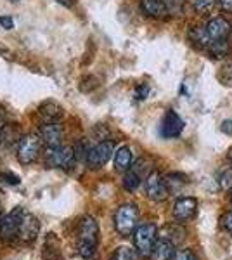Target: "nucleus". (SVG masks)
<instances>
[{
	"mask_svg": "<svg viewBox=\"0 0 232 260\" xmlns=\"http://www.w3.org/2000/svg\"><path fill=\"white\" fill-rule=\"evenodd\" d=\"M196 210H197V203L194 198H180L175 201L174 205V217L177 220L184 222V220H189L196 215Z\"/></svg>",
	"mask_w": 232,
	"mask_h": 260,
	"instance_id": "nucleus-12",
	"label": "nucleus"
},
{
	"mask_svg": "<svg viewBox=\"0 0 232 260\" xmlns=\"http://www.w3.org/2000/svg\"><path fill=\"white\" fill-rule=\"evenodd\" d=\"M230 201H232V198H230Z\"/></svg>",
	"mask_w": 232,
	"mask_h": 260,
	"instance_id": "nucleus-37",
	"label": "nucleus"
},
{
	"mask_svg": "<svg viewBox=\"0 0 232 260\" xmlns=\"http://www.w3.org/2000/svg\"><path fill=\"white\" fill-rule=\"evenodd\" d=\"M59 4H62V6H73L75 0H57Z\"/></svg>",
	"mask_w": 232,
	"mask_h": 260,
	"instance_id": "nucleus-34",
	"label": "nucleus"
},
{
	"mask_svg": "<svg viewBox=\"0 0 232 260\" xmlns=\"http://www.w3.org/2000/svg\"><path fill=\"white\" fill-rule=\"evenodd\" d=\"M0 26L6 28V30H12L14 28V21L11 16H0Z\"/></svg>",
	"mask_w": 232,
	"mask_h": 260,
	"instance_id": "nucleus-29",
	"label": "nucleus"
},
{
	"mask_svg": "<svg viewBox=\"0 0 232 260\" xmlns=\"http://www.w3.org/2000/svg\"><path fill=\"white\" fill-rule=\"evenodd\" d=\"M229 158H230V161H232V149L229 151Z\"/></svg>",
	"mask_w": 232,
	"mask_h": 260,
	"instance_id": "nucleus-35",
	"label": "nucleus"
},
{
	"mask_svg": "<svg viewBox=\"0 0 232 260\" xmlns=\"http://www.w3.org/2000/svg\"><path fill=\"white\" fill-rule=\"evenodd\" d=\"M113 153H115V144L111 141H101L97 142L94 148L87 151L85 160L90 169H101V167H104L109 161Z\"/></svg>",
	"mask_w": 232,
	"mask_h": 260,
	"instance_id": "nucleus-6",
	"label": "nucleus"
},
{
	"mask_svg": "<svg viewBox=\"0 0 232 260\" xmlns=\"http://www.w3.org/2000/svg\"><path fill=\"white\" fill-rule=\"evenodd\" d=\"M172 260H197V258L191 250H180L174 255V258Z\"/></svg>",
	"mask_w": 232,
	"mask_h": 260,
	"instance_id": "nucleus-28",
	"label": "nucleus"
},
{
	"mask_svg": "<svg viewBox=\"0 0 232 260\" xmlns=\"http://www.w3.org/2000/svg\"><path fill=\"white\" fill-rule=\"evenodd\" d=\"M220 186L223 187V189H229V187H232V170H225L222 172L220 175Z\"/></svg>",
	"mask_w": 232,
	"mask_h": 260,
	"instance_id": "nucleus-26",
	"label": "nucleus"
},
{
	"mask_svg": "<svg viewBox=\"0 0 232 260\" xmlns=\"http://www.w3.org/2000/svg\"><path fill=\"white\" fill-rule=\"evenodd\" d=\"M11 2H18V0H11Z\"/></svg>",
	"mask_w": 232,
	"mask_h": 260,
	"instance_id": "nucleus-36",
	"label": "nucleus"
},
{
	"mask_svg": "<svg viewBox=\"0 0 232 260\" xmlns=\"http://www.w3.org/2000/svg\"><path fill=\"white\" fill-rule=\"evenodd\" d=\"M142 9L151 18H164L168 14L164 0H142Z\"/></svg>",
	"mask_w": 232,
	"mask_h": 260,
	"instance_id": "nucleus-17",
	"label": "nucleus"
},
{
	"mask_svg": "<svg viewBox=\"0 0 232 260\" xmlns=\"http://www.w3.org/2000/svg\"><path fill=\"white\" fill-rule=\"evenodd\" d=\"M206 50H208L212 57H223V56H227L229 45H227L225 40H212Z\"/></svg>",
	"mask_w": 232,
	"mask_h": 260,
	"instance_id": "nucleus-21",
	"label": "nucleus"
},
{
	"mask_svg": "<svg viewBox=\"0 0 232 260\" xmlns=\"http://www.w3.org/2000/svg\"><path fill=\"white\" fill-rule=\"evenodd\" d=\"M7 125V118H6V111L0 108V130H2L4 127Z\"/></svg>",
	"mask_w": 232,
	"mask_h": 260,
	"instance_id": "nucleus-33",
	"label": "nucleus"
},
{
	"mask_svg": "<svg viewBox=\"0 0 232 260\" xmlns=\"http://www.w3.org/2000/svg\"><path fill=\"white\" fill-rule=\"evenodd\" d=\"M0 132H2V130H0Z\"/></svg>",
	"mask_w": 232,
	"mask_h": 260,
	"instance_id": "nucleus-38",
	"label": "nucleus"
},
{
	"mask_svg": "<svg viewBox=\"0 0 232 260\" xmlns=\"http://www.w3.org/2000/svg\"><path fill=\"white\" fill-rule=\"evenodd\" d=\"M142 165H144V161H137L136 167L130 170H126L125 177H123V187L126 191H136L139 186H141V180H142Z\"/></svg>",
	"mask_w": 232,
	"mask_h": 260,
	"instance_id": "nucleus-16",
	"label": "nucleus"
},
{
	"mask_svg": "<svg viewBox=\"0 0 232 260\" xmlns=\"http://www.w3.org/2000/svg\"><path fill=\"white\" fill-rule=\"evenodd\" d=\"M139 224V210L136 205H121L115 213V228L121 236H130L136 233Z\"/></svg>",
	"mask_w": 232,
	"mask_h": 260,
	"instance_id": "nucleus-2",
	"label": "nucleus"
},
{
	"mask_svg": "<svg viewBox=\"0 0 232 260\" xmlns=\"http://www.w3.org/2000/svg\"><path fill=\"white\" fill-rule=\"evenodd\" d=\"M164 4H167V7H168V12H175V14H179V12L182 11L184 0H164Z\"/></svg>",
	"mask_w": 232,
	"mask_h": 260,
	"instance_id": "nucleus-25",
	"label": "nucleus"
},
{
	"mask_svg": "<svg viewBox=\"0 0 232 260\" xmlns=\"http://www.w3.org/2000/svg\"><path fill=\"white\" fill-rule=\"evenodd\" d=\"M75 158H77V153H75L73 148H68V146L47 148V153H45V163L52 169L68 170L73 167Z\"/></svg>",
	"mask_w": 232,
	"mask_h": 260,
	"instance_id": "nucleus-4",
	"label": "nucleus"
},
{
	"mask_svg": "<svg viewBox=\"0 0 232 260\" xmlns=\"http://www.w3.org/2000/svg\"><path fill=\"white\" fill-rule=\"evenodd\" d=\"M220 224H222V228L227 231V233L232 236V212H227V213H223L222 215V219H220Z\"/></svg>",
	"mask_w": 232,
	"mask_h": 260,
	"instance_id": "nucleus-27",
	"label": "nucleus"
},
{
	"mask_svg": "<svg viewBox=\"0 0 232 260\" xmlns=\"http://www.w3.org/2000/svg\"><path fill=\"white\" fill-rule=\"evenodd\" d=\"M132 151H130V148H126V146H123V148H118L116 153H115V169L118 172H126L130 170V167H132Z\"/></svg>",
	"mask_w": 232,
	"mask_h": 260,
	"instance_id": "nucleus-18",
	"label": "nucleus"
},
{
	"mask_svg": "<svg viewBox=\"0 0 232 260\" xmlns=\"http://www.w3.org/2000/svg\"><path fill=\"white\" fill-rule=\"evenodd\" d=\"M184 128V121L177 115L175 111H167V115L163 116L161 127H159V134L164 139H174V137L180 136Z\"/></svg>",
	"mask_w": 232,
	"mask_h": 260,
	"instance_id": "nucleus-10",
	"label": "nucleus"
},
{
	"mask_svg": "<svg viewBox=\"0 0 232 260\" xmlns=\"http://www.w3.org/2000/svg\"><path fill=\"white\" fill-rule=\"evenodd\" d=\"M218 4H220V7L223 11L232 12V0H218Z\"/></svg>",
	"mask_w": 232,
	"mask_h": 260,
	"instance_id": "nucleus-32",
	"label": "nucleus"
},
{
	"mask_svg": "<svg viewBox=\"0 0 232 260\" xmlns=\"http://www.w3.org/2000/svg\"><path fill=\"white\" fill-rule=\"evenodd\" d=\"M206 31L212 40H225L230 33V24L223 18H213L206 24Z\"/></svg>",
	"mask_w": 232,
	"mask_h": 260,
	"instance_id": "nucleus-14",
	"label": "nucleus"
},
{
	"mask_svg": "<svg viewBox=\"0 0 232 260\" xmlns=\"http://www.w3.org/2000/svg\"><path fill=\"white\" fill-rule=\"evenodd\" d=\"M62 128L59 123H42L40 127V139L47 148H57L62 142Z\"/></svg>",
	"mask_w": 232,
	"mask_h": 260,
	"instance_id": "nucleus-11",
	"label": "nucleus"
},
{
	"mask_svg": "<svg viewBox=\"0 0 232 260\" xmlns=\"http://www.w3.org/2000/svg\"><path fill=\"white\" fill-rule=\"evenodd\" d=\"M111 260H136V251L128 246H120V248L115 250Z\"/></svg>",
	"mask_w": 232,
	"mask_h": 260,
	"instance_id": "nucleus-22",
	"label": "nucleus"
},
{
	"mask_svg": "<svg viewBox=\"0 0 232 260\" xmlns=\"http://www.w3.org/2000/svg\"><path fill=\"white\" fill-rule=\"evenodd\" d=\"M146 194H147V198L153 201H163L170 194L167 180H164L158 172H151L146 177Z\"/></svg>",
	"mask_w": 232,
	"mask_h": 260,
	"instance_id": "nucleus-8",
	"label": "nucleus"
},
{
	"mask_svg": "<svg viewBox=\"0 0 232 260\" xmlns=\"http://www.w3.org/2000/svg\"><path fill=\"white\" fill-rule=\"evenodd\" d=\"M59 241L56 238V234H49V238L45 240V253L44 258L45 260H59L61 258V251H59Z\"/></svg>",
	"mask_w": 232,
	"mask_h": 260,
	"instance_id": "nucleus-20",
	"label": "nucleus"
},
{
	"mask_svg": "<svg viewBox=\"0 0 232 260\" xmlns=\"http://www.w3.org/2000/svg\"><path fill=\"white\" fill-rule=\"evenodd\" d=\"M39 118L42 123H57L62 118V108L54 101H45L39 108Z\"/></svg>",
	"mask_w": 232,
	"mask_h": 260,
	"instance_id": "nucleus-13",
	"label": "nucleus"
},
{
	"mask_svg": "<svg viewBox=\"0 0 232 260\" xmlns=\"http://www.w3.org/2000/svg\"><path fill=\"white\" fill-rule=\"evenodd\" d=\"M189 40H191L194 45L203 47V49H208L210 42H212L208 31H206V28H201V26H194L192 30L189 31Z\"/></svg>",
	"mask_w": 232,
	"mask_h": 260,
	"instance_id": "nucleus-19",
	"label": "nucleus"
},
{
	"mask_svg": "<svg viewBox=\"0 0 232 260\" xmlns=\"http://www.w3.org/2000/svg\"><path fill=\"white\" fill-rule=\"evenodd\" d=\"M220 80L223 85H232V61L227 62L220 71Z\"/></svg>",
	"mask_w": 232,
	"mask_h": 260,
	"instance_id": "nucleus-24",
	"label": "nucleus"
},
{
	"mask_svg": "<svg viewBox=\"0 0 232 260\" xmlns=\"http://www.w3.org/2000/svg\"><path fill=\"white\" fill-rule=\"evenodd\" d=\"M24 208H14L9 215L2 217L0 219V238L4 241H12L18 240L19 236V224H21V217H23Z\"/></svg>",
	"mask_w": 232,
	"mask_h": 260,
	"instance_id": "nucleus-7",
	"label": "nucleus"
},
{
	"mask_svg": "<svg viewBox=\"0 0 232 260\" xmlns=\"http://www.w3.org/2000/svg\"><path fill=\"white\" fill-rule=\"evenodd\" d=\"M134 241H136V248L139 253L149 257L154 243L158 241V228L154 224L139 225L136 229V234H134Z\"/></svg>",
	"mask_w": 232,
	"mask_h": 260,
	"instance_id": "nucleus-5",
	"label": "nucleus"
},
{
	"mask_svg": "<svg viewBox=\"0 0 232 260\" xmlns=\"http://www.w3.org/2000/svg\"><path fill=\"white\" fill-rule=\"evenodd\" d=\"M175 255V245L174 241L167 240V238H161L154 243L153 250H151L149 258L151 260H172Z\"/></svg>",
	"mask_w": 232,
	"mask_h": 260,
	"instance_id": "nucleus-15",
	"label": "nucleus"
},
{
	"mask_svg": "<svg viewBox=\"0 0 232 260\" xmlns=\"http://www.w3.org/2000/svg\"><path fill=\"white\" fill-rule=\"evenodd\" d=\"M220 128H222L223 134H227V136H232V120H225L220 125Z\"/></svg>",
	"mask_w": 232,
	"mask_h": 260,
	"instance_id": "nucleus-31",
	"label": "nucleus"
},
{
	"mask_svg": "<svg viewBox=\"0 0 232 260\" xmlns=\"http://www.w3.org/2000/svg\"><path fill=\"white\" fill-rule=\"evenodd\" d=\"M147 94H149V87L147 85H139L136 89V99H139V101L146 99Z\"/></svg>",
	"mask_w": 232,
	"mask_h": 260,
	"instance_id": "nucleus-30",
	"label": "nucleus"
},
{
	"mask_svg": "<svg viewBox=\"0 0 232 260\" xmlns=\"http://www.w3.org/2000/svg\"><path fill=\"white\" fill-rule=\"evenodd\" d=\"M42 149V139L40 136L35 134H28L18 142V149H16V156H18L19 163L23 165H29L39 158Z\"/></svg>",
	"mask_w": 232,
	"mask_h": 260,
	"instance_id": "nucleus-3",
	"label": "nucleus"
},
{
	"mask_svg": "<svg viewBox=\"0 0 232 260\" xmlns=\"http://www.w3.org/2000/svg\"><path fill=\"white\" fill-rule=\"evenodd\" d=\"M99 241V225L94 217H83L78 225V253L83 258H92Z\"/></svg>",
	"mask_w": 232,
	"mask_h": 260,
	"instance_id": "nucleus-1",
	"label": "nucleus"
},
{
	"mask_svg": "<svg viewBox=\"0 0 232 260\" xmlns=\"http://www.w3.org/2000/svg\"><path fill=\"white\" fill-rule=\"evenodd\" d=\"M40 233V222L33 213H29L24 210L23 217H21V224H19V236L18 240L23 243H31L37 240Z\"/></svg>",
	"mask_w": 232,
	"mask_h": 260,
	"instance_id": "nucleus-9",
	"label": "nucleus"
},
{
	"mask_svg": "<svg viewBox=\"0 0 232 260\" xmlns=\"http://www.w3.org/2000/svg\"><path fill=\"white\" fill-rule=\"evenodd\" d=\"M191 4L197 12H203L205 14V12H210L213 9L215 0H191Z\"/></svg>",
	"mask_w": 232,
	"mask_h": 260,
	"instance_id": "nucleus-23",
	"label": "nucleus"
}]
</instances>
